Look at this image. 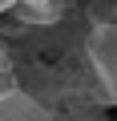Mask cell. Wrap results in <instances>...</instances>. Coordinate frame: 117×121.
Segmentation results:
<instances>
[{"instance_id":"cell-1","label":"cell","mask_w":117,"mask_h":121,"mask_svg":"<svg viewBox=\"0 0 117 121\" xmlns=\"http://www.w3.org/2000/svg\"><path fill=\"white\" fill-rule=\"evenodd\" d=\"M89 65H93L97 93L117 105V20L101 24L89 36Z\"/></svg>"},{"instance_id":"cell-2","label":"cell","mask_w":117,"mask_h":121,"mask_svg":"<svg viewBox=\"0 0 117 121\" xmlns=\"http://www.w3.org/2000/svg\"><path fill=\"white\" fill-rule=\"evenodd\" d=\"M0 117H44V105L16 81L0 89Z\"/></svg>"},{"instance_id":"cell-3","label":"cell","mask_w":117,"mask_h":121,"mask_svg":"<svg viewBox=\"0 0 117 121\" xmlns=\"http://www.w3.org/2000/svg\"><path fill=\"white\" fill-rule=\"evenodd\" d=\"M12 4H16V0H0V16H4V12H8Z\"/></svg>"}]
</instances>
